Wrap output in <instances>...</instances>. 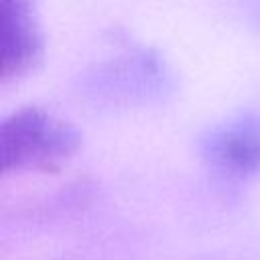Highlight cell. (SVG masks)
Returning a JSON list of instances; mask_svg holds the SVG:
<instances>
[{
	"instance_id": "4",
	"label": "cell",
	"mask_w": 260,
	"mask_h": 260,
	"mask_svg": "<svg viewBox=\"0 0 260 260\" xmlns=\"http://www.w3.org/2000/svg\"><path fill=\"white\" fill-rule=\"evenodd\" d=\"M45 55V37L35 0H0L2 81L26 77Z\"/></svg>"
},
{
	"instance_id": "2",
	"label": "cell",
	"mask_w": 260,
	"mask_h": 260,
	"mask_svg": "<svg viewBox=\"0 0 260 260\" xmlns=\"http://www.w3.org/2000/svg\"><path fill=\"white\" fill-rule=\"evenodd\" d=\"M81 146L79 130L37 108H20L0 124V165L4 173L57 171Z\"/></svg>"
},
{
	"instance_id": "3",
	"label": "cell",
	"mask_w": 260,
	"mask_h": 260,
	"mask_svg": "<svg viewBox=\"0 0 260 260\" xmlns=\"http://www.w3.org/2000/svg\"><path fill=\"white\" fill-rule=\"evenodd\" d=\"M199 156L223 179L260 175V116L242 112L215 122L199 136Z\"/></svg>"
},
{
	"instance_id": "1",
	"label": "cell",
	"mask_w": 260,
	"mask_h": 260,
	"mask_svg": "<svg viewBox=\"0 0 260 260\" xmlns=\"http://www.w3.org/2000/svg\"><path fill=\"white\" fill-rule=\"evenodd\" d=\"M173 73L150 49H130L95 67L79 79L81 95L102 110H130L156 104L171 95Z\"/></svg>"
},
{
	"instance_id": "5",
	"label": "cell",
	"mask_w": 260,
	"mask_h": 260,
	"mask_svg": "<svg viewBox=\"0 0 260 260\" xmlns=\"http://www.w3.org/2000/svg\"><path fill=\"white\" fill-rule=\"evenodd\" d=\"M254 6H256V14H258L256 18L260 20V0H254Z\"/></svg>"
}]
</instances>
